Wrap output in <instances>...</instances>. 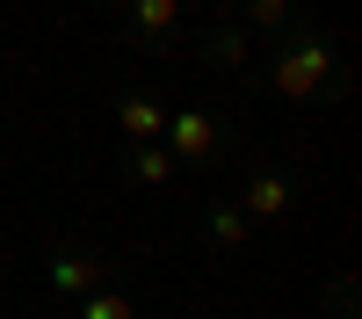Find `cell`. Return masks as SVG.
Wrapping results in <instances>:
<instances>
[{"label": "cell", "mask_w": 362, "mask_h": 319, "mask_svg": "<svg viewBox=\"0 0 362 319\" xmlns=\"http://www.w3.org/2000/svg\"><path fill=\"white\" fill-rule=\"evenodd\" d=\"M247 80H261L268 95H290V102H341V95H348V73H341L334 44H326L319 22H305V15H290V22L276 29L268 73H247Z\"/></svg>", "instance_id": "cell-1"}, {"label": "cell", "mask_w": 362, "mask_h": 319, "mask_svg": "<svg viewBox=\"0 0 362 319\" xmlns=\"http://www.w3.org/2000/svg\"><path fill=\"white\" fill-rule=\"evenodd\" d=\"M167 153H174V167H210V160H225V145H232V131L218 124V116H203V109H181V116H167Z\"/></svg>", "instance_id": "cell-2"}, {"label": "cell", "mask_w": 362, "mask_h": 319, "mask_svg": "<svg viewBox=\"0 0 362 319\" xmlns=\"http://www.w3.org/2000/svg\"><path fill=\"white\" fill-rule=\"evenodd\" d=\"M124 15H131V22H124L131 51H167V44L181 37V0H131Z\"/></svg>", "instance_id": "cell-3"}, {"label": "cell", "mask_w": 362, "mask_h": 319, "mask_svg": "<svg viewBox=\"0 0 362 319\" xmlns=\"http://www.w3.org/2000/svg\"><path fill=\"white\" fill-rule=\"evenodd\" d=\"M102 283V254L95 247H58L51 254V290L58 298H80V290H95Z\"/></svg>", "instance_id": "cell-4"}, {"label": "cell", "mask_w": 362, "mask_h": 319, "mask_svg": "<svg viewBox=\"0 0 362 319\" xmlns=\"http://www.w3.org/2000/svg\"><path fill=\"white\" fill-rule=\"evenodd\" d=\"M290 196H297L290 167H261L254 182H247V203H239V211H247V218H283V211H290Z\"/></svg>", "instance_id": "cell-5"}, {"label": "cell", "mask_w": 362, "mask_h": 319, "mask_svg": "<svg viewBox=\"0 0 362 319\" xmlns=\"http://www.w3.org/2000/svg\"><path fill=\"white\" fill-rule=\"evenodd\" d=\"M203 58H210L218 73H247V29H239L232 15L210 22V29H203Z\"/></svg>", "instance_id": "cell-6"}, {"label": "cell", "mask_w": 362, "mask_h": 319, "mask_svg": "<svg viewBox=\"0 0 362 319\" xmlns=\"http://www.w3.org/2000/svg\"><path fill=\"white\" fill-rule=\"evenodd\" d=\"M116 124H124L131 145H145V138H160V131H167V109H160L153 95H124V102H116Z\"/></svg>", "instance_id": "cell-7"}, {"label": "cell", "mask_w": 362, "mask_h": 319, "mask_svg": "<svg viewBox=\"0 0 362 319\" xmlns=\"http://www.w3.org/2000/svg\"><path fill=\"white\" fill-rule=\"evenodd\" d=\"M131 182H145V189H153V182H167V174H174V153H167V145L160 138H145V145H131Z\"/></svg>", "instance_id": "cell-8"}, {"label": "cell", "mask_w": 362, "mask_h": 319, "mask_svg": "<svg viewBox=\"0 0 362 319\" xmlns=\"http://www.w3.org/2000/svg\"><path fill=\"white\" fill-rule=\"evenodd\" d=\"M297 15V0H232V22L239 29H283Z\"/></svg>", "instance_id": "cell-9"}, {"label": "cell", "mask_w": 362, "mask_h": 319, "mask_svg": "<svg viewBox=\"0 0 362 319\" xmlns=\"http://www.w3.org/2000/svg\"><path fill=\"white\" fill-rule=\"evenodd\" d=\"M247 232H254L247 211H232V203H218V211H210V240H218V247H247Z\"/></svg>", "instance_id": "cell-10"}, {"label": "cell", "mask_w": 362, "mask_h": 319, "mask_svg": "<svg viewBox=\"0 0 362 319\" xmlns=\"http://www.w3.org/2000/svg\"><path fill=\"white\" fill-rule=\"evenodd\" d=\"M80 319H131V298H116V290H80Z\"/></svg>", "instance_id": "cell-11"}, {"label": "cell", "mask_w": 362, "mask_h": 319, "mask_svg": "<svg viewBox=\"0 0 362 319\" xmlns=\"http://www.w3.org/2000/svg\"><path fill=\"white\" fill-rule=\"evenodd\" d=\"M102 8H131V0H102Z\"/></svg>", "instance_id": "cell-12"}, {"label": "cell", "mask_w": 362, "mask_h": 319, "mask_svg": "<svg viewBox=\"0 0 362 319\" xmlns=\"http://www.w3.org/2000/svg\"><path fill=\"white\" fill-rule=\"evenodd\" d=\"M326 319H355V312H326Z\"/></svg>", "instance_id": "cell-13"}]
</instances>
